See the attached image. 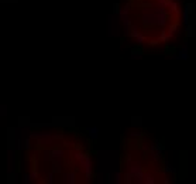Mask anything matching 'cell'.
<instances>
[{
	"instance_id": "cell-3",
	"label": "cell",
	"mask_w": 196,
	"mask_h": 184,
	"mask_svg": "<svg viewBox=\"0 0 196 184\" xmlns=\"http://www.w3.org/2000/svg\"><path fill=\"white\" fill-rule=\"evenodd\" d=\"M168 9H169L172 13H175V14H179L181 13L178 1H175V0H168Z\"/></svg>"
},
{
	"instance_id": "cell-1",
	"label": "cell",
	"mask_w": 196,
	"mask_h": 184,
	"mask_svg": "<svg viewBox=\"0 0 196 184\" xmlns=\"http://www.w3.org/2000/svg\"><path fill=\"white\" fill-rule=\"evenodd\" d=\"M171 58H172V60H188V58H189V54H188V45H186V44L182 45L176 54H172V55H171Z\"/></svg>"
},
{
	"instance_id": "cell-6",
	"label": "cell",
	"mask_w": 196,
	"mask_h": 184,
	"mask_svg": "<svg viewBox=\"0 0 196 184\" xmlns=\"http://www.w3.org/2000/svg\"><path fill=\"white\" fill-rule=\"evenodd\" d=\"M144 183H155V180H154V177L150 174V173H144Z\"/></svg>"
},
{
	"instance_id": "cell-4",
	"label": "cell",
	"mask_w": 196,
	"mask_h": 184,
	"mask_svg": "<svg viewBox=\"0 0 196 184\" xmlns=\"http://www.w3.org/2000/svg\"><path fill=\"white\" fill-rule=\"evenodd\" d=\"M193 30H195V26H192V24H186L185 26V33L188 37H193Z\"/></svg>"
},
{
	"instance_id": "cell-9",
	"label": "cell",
	"mask_w": 196,
	"mask_h": 184,
	"mask_svg": "<svg viewBox=\"0 0 196 184\" xmlns=\"http://www.w3.org/2000/svg\"><path fill=\"white\" fill-rule=\"evenodd\" d=\"M164 183H165V184H169V179H164Z\"/></svg>"
},
{
	"instance_id": "cell-10",
	"label": "cell",
	"mask_w": 196,
	"mask_h": 184,
	"mask_svg": "<svg viewBox=\"0 0 196 184\" xmlns=\"http://www.w3.org/2000/svg\"><path fill=\"white\" fill-rule=\"evenodd\" d=\"M175 1H182V0H175Z\"/></svg>"
},
{
	"instance_id": "cell-5",
	"label": "cell",
	"mask_w": 196,
	"mask_h": 184,
	"mask_svg": "<svg viewBox=\"0 0 196 184\" xmlns=\"http://www.w3.org/2000/svg\"><path fill=\"white\" fill-rule=\"evenodd\" d=\"M164 171H165V173H175L176 170H175V167H172V164H171L169 162H166V163H165V167H164Z\"/></svg>"
},
{
	"instance_id": "cell-2",
	"label": "cell",
	"mask_w": 196,
	"mask_h": 184,
	"mask_svg": "<svg viewBox=\"0 0 196 184\" xmlns=\"http://www.w3.org/2000/svg\"><path fill=\"white\" fill-rule=\"evenodd\" d=\"M160 43H168L169 40H171V35L168 34V30H165V29H162L161 31H160V34H158V38H157Z\"/></svg>"
},
{
	"instance_id": "cell-8",
	"label": "cell",
	"mask_w": 196,
	"mask_h": 184,
	"mask_svg": "<svg viewBox=\"0 0 196 184\" xmlns=\"http://www.w3.org/2000/svg\"><path fill=\"white\" fill-rule=\"evenodd\" d=\"M131 136H134V137H138V136H141V132H133Z\"/></svg>"
},
{
	"instance_id": "cell-7",
	"label": "cell",
	"mask_w": 196,
	"mask_h": 184,
	"mask_svg": "<svg viewBox=\"0 0 196 184\" xmlns=\"http://www.w3.org/2000/svg\"><path fill=\"white\" fill-rule=\"evenodd\" d=\"M131 58H143V52L141 51H133Z\"/></svg>"
}]
</instances>
